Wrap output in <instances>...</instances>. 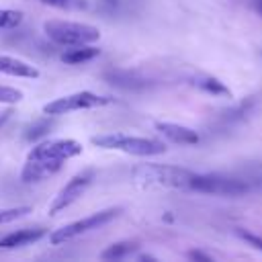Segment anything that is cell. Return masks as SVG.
<instances>
[{
  "label": "cell",
  "mask_w": 262,
  "mask_h": 262,
  "mask_svg": "<svg viewBox=\"0 0 262 262\" xmlns=\"http://www.w3.org/2000/svg\"><path fill=\"white\" fill-rule=\"evenodd\" d=\"M84 145L72 137L45 139L31 147L27 162L23 166L20 178L23 182H41L53 174H57L66 160L80 156Z\"/></svg>",
  "instance_id": "cell-1"
},
{
  "label": "cell",
  "mask_w": 262,
  "mask_h": 262,
  "mask_svg": "<svg viewBox=\"0 0 262 262\" xmlns=\"http://www.w3.org/2000/svg\"><path fill=\"white\" fill-rule=\"evenodd\" d=\"M194 172L168 166V164H141L131 172V180L139 186H164V188H188Z\"/></svg>",
  "instance_id": "cell-2"
},
{
  "label": "cell",
  "mask_w": 262,
  "mask_h": 262,
  "mask_svg": "<svg viewBox=\"0 0 262 262\" xmlns=\"http://www.w3.org/2000/svg\"><path fill=\"white\" fill-rule=\"evenodd\" d=\"M90 141L96 147L117 149V151H125L129 156H139V158L166 154V143L154 137H137V135H127V133H104V135H94Z\"/></svg>",
  "instance_id": "cell-3"
},
{
  "label": "cell",
  "mask_w": 262,
  "mask_h": 262,
  "mask_svg": "<svg viewBox=\"0 0 262 262\" xmlns=\"http://www.w3.org/2000/svg\"><path fill=\"white\" fill-rule=\"evenodd\" d=\"M45 35L63 47L74 45H88L100 39V29L88 23H76V20H45L43 23Z\"/></svg>",
  "instance_id": "cell-4"
},
{
  "label": "cell",
  "mask_w": 262,
  "mask_h": 262,
  "mask_svg": "<svg viewBox=\"0 0 262 262\" xmlns=\"http://www.w3.org/2000/svg\"><path fill=\"white\" fill-rule=\"evenodd\" d=\"M119 213H121L119 207H111V209H102V211H98V213H92V215H88V217H82V219H78V221H72V223H68V225H61L59 229H55V231L49 233V242H51L53 246L66 244V242H70V239H74V237H78V235H82V233H88V231H92V229H98V227L106 225V223L113 221Z\"/></svg>",
  "instance_id": "cell-5"
},
{
  "label": "cell",
  "mask_w": 262,
  "mask_h": 262,
  "mask_svg": "<svg viewBox=\"0 0 262 262\" xmlns=\"http://www.w3.org/2000/svg\"><path fill=\"white\" fill-rule=\"evenodd\" d=\"M108 102H111L108 96H100V94L90 92V90H80V92L49 100L47 104H43V113L47 117H59V115H68V113H76V111H88V108L104 106Z\"/></svg>",
  "instance_id": "cell-6"
},
{
  "label": "cell",
  "mask_w": 262,
  "mask_h": 262,
  "mask_svg": "<svg viewBox=\"0 0 262 262\" xmlns=\"http://www.w3.org/2000/svg\"><path fill=\"white\" fill-rule=\"evenodd\" d=\"M190 190L196 192H205V194H221V196H237V194H246L250 190V184L237 178H227V176H219V174H192Z\"/></svg>",
  "instance_id": "cell-7"
},
{
  "label": "cell",
  "mask_w": 262,
  "mask_h": 262,
  "mask_svg": "<svg viewBox=\"0 0 262 262\" xmlns=\"http://www.w3.org/2000/svg\"><path fill=\"white\" fill-rule=\"evenodd\" d=\"M94 176H96V170H94V168H86V170L74 174V176L59 188V192L53 196V201H51V205H49V215H57V213L66 211L72 203H76V201L84 194V190L92 184Z\"/></svg>",
  "instance_id": "cell-8"
},
{
  "label": "cell",
  "mask_w": 262,
  "mask_h": 262,
  "mask_svg": "<svg viewBox=\"0 0 262 262\" xmlns=\"http://www.w3.org/2000/svg\"><path fill=\"white\" fill-rule=\"evenodd\" d=\"M154 127H156L158 133H162L172 143H180V145L199 143V133L190 127H184V125H178V123H168V121H156Z\"/></svg>",
  "instance_id": "cell-9"
},
{
  "label": "cell",
  "mask_w": 262,
  "mask_h": 262,
  "mask_svg": "<svg viewBox=\"0 0 262 262\" xmlns=\"http://www.w3.org/2000/svg\"><path fill=\"white\" fill-rule=\"evenodd\" d=\"M45 233H47V229H43V227H25V229H16V231H10V233H6L4 237H0V248H4V250L23 248V246H29V244L39 242Z\"/></svg>",
  "instance_id": "cell-10"
},
{
  "label": "cell",
  "mask_w": 262,
  "mask_h": 262,
  "mask_svg": "<svg viewBox=\"0 0 262 262\" xmlns=\"http://www.w3.org/2000/svg\"><path fill=\"white\" fill-rule=\"evenodd\" d=\"M0 74L12 76V78H29V80L39 78V70L35 66L12 55H0Z\"/></svg>",
  "instance_id": "cell-11"
},
{
  "label": "cell",
  "mask_w": 262,
  "mask_h": 262,
  "mask_svg": "<svg viewBox=\"0 0 262 262\" xmlns=\"http://www.w3.org/2000/svg\"><path fill=\"white\" fill-rule=\"evenodd\" d=\"M98 55H100V49H98V47H94L92 43H88V45H74V47L66 49V51L59 55V59H61L63 63L78 66V63L92 61V59H94V57H98Z\"/></svg>",
  "instance_id": "cell-12"
},
{
  "label": "cell",
  "mask_w": 262,
  "mask_h": 262,
  "mask_svg": "<svg viewBox=\"0 0 262 262\" xmlns=\"http://www.w3.org/2000/svg\"><path fill=\"white\" fill-rule=\"evenodd\" d=\"M192 84H194L196 88L209 92V94H215V96H229V88H227L221 80H217V78H213V76H201V78H194Z\"/></svg>",
  "instance_id": "cell-13"
},
{
  "label": "cell",
  "mask_w": 262,
  "mask_h": 262,
  "mask_svg": "<svg viewBox=\"0 0 262 262\" xmlns=\"http://www.w3.org/2000/svg\"><path fill=\"white\" fill-rule=\"evenodd\" d=\"M135 248H137L135 242H117V244L108 246V248L100 254V258H102V260H119V258L131 256Z\"/></svg>",
  "instance_id": "cell-14"
},
{
  "label": "cell",
  "mask_w": 262,
  "mask_h": 262,
  "mask_svg": "<svg viewBox=\"0 0 262 262\" xmlns=\"http://www.w3.org/2000/svg\"><path fill=\"white\" fill-rule=\"evenodd\" d=\"M33 209L29 205H20V207H8V209H0V225L4 223H12L25 215H29Z\"/></svg>",
  "instance_id": "cell-15"
},
{
  "label": "cell",
  "mask_w": 262,
  "mask_h": 262,
  "mask_svg": "<svg viewBox=\"0 0 262 262\" xmlns=\"http://www.w3.org/2000/svg\"><path fill=\"white\" fill-rule=\"evenodd\" d=\"M23 23V12L12 8H0V29H14Z\"/></svg>",
  "instance_id": "cell-16"
},
{
  "label": "cell",
  "mask_w": 262,
  "mask_h": 262,
  "mask_svg": "<svg viewBox=\"0 0 262 262\" xmlns=\"http://www.w3.org/2000/svg\"><path fill=\"white\" fill-rule=\"evenodd\" d=\"M47 6L59 8V10H86L88 0H41Z\"/></svg>",
  "instance_id": "cell-17"
},
{
  "label": "cell",
  "mask_w": 262,
  "mask_h": 262,
  "mask_svg": "<svg viewBox=\"0 0 262 262\" xmlns=\"http://www.w3.org/2000/svg\"><path fill=\"white\" fill-rule=\"evenodd\" d=\"M23 100V92L12 86H0V104H14Z\"/></svg>",
  "instance_id": "cell-18"
},
{
  "label": "cell",
  "mask_w": 262,
  "mask_h": 262,
  "mask_svg": "<svg viewBox=\"0 0 262 262\" xmlns=\"http://www.w3.org/2000/svg\"><path fill=\"white\" fill-rule=\"evenodd\" d=\"M47 131H49V121H39V123H35V125L29 127V131H27V139H29V141H35V139L43 137Z\"/></svg>",
  "instance_id": "cell-19"
},
{
  "label": "cell",
  "mask_w": 262,
  "mask_h": 262,
  "mask_svg": "<svg viewBox=\"0 0 262 262\" xmlns=\"http://www.w3.org/2000/svg\"><path fill=\"white\" fill-rule=\"evenodd\" d=\"M239 237L246 239L248 244H252L254 248L262 250V237H260V235H254V233H250V231H239Z\"/></svg>",
  "instance_id": "cell-20"
},
{
  "label": "cell",
  "mask_w": 262,
  "mask_h": 262,
  "mask_svg": "<svg viewBox=\"0 0 262 262\" xmlns=\"http://www.w3.org/2000/svg\"><path fill=\"white\" fill-rule=\"evenodd\" d=\"M188 258H192V260H211L209 254H203V252H196V250L188 252Z\"/></svg>",
  "instance_id": "cell-21"
},
{
  "label": "cell",
  "mask_w": 262,
  "mask_h": 262,
  "mask_svg": "<svg viewBox=\"0 0 262 262\" xmlns=\"http://www.w3.org/2000/svg\"><path fill=\"white\" fill-rule=\"evenodd\" d=\"M10 115H12V111H2V113H0V129L6 125V121L10 119Z\"/></svg>",
  "instance_id": "cell-22"
},
{
  "label": "cell",
  "mask_w": 262,
  "mask_h": 262,
  "mask_svg": "<svg viewBox=\"0 0 262 262\" xmlns=\"http://www.w3.org/2000/svg\"><path fill=\"white\" fill-rule=\"evenodd\" d=\"M256 8L260 10V14H262V0H256Z\"/></svg>",
  "instance_id": "cell-23"
}]
</instances>
